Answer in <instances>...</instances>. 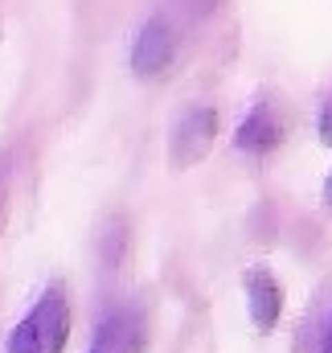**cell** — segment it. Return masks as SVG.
<instances>
[{
  "instance_id": "cell-5",
  "label": "cell",
  "mask_w": 332,
  "mask_h": 353,
  "mask_svg": "<svg viewBox=\"0 0 332 353\" xmlns=\"http://www.w3.org/2000/svg\"><path fill=\"white\" fill-rule=\"evenodd\" d=\"M287 136V119L275 103H254L247 111V119L234 132V148L247 157H271Z\"/></svg>"
},
{
  "instance_id": "cell-2",
  "label": "cell",
  "mask_w": 332,
  "mask_h": 353,
  "mask_svg": "<svg viewBox=\"0 0 332 353\" xmlns=\"http://www.w3.org/2000/svg\"><path fill=\"white\" fill-rule=\"evenodd\" d=\"M180 50H185L180 21L172 12H152L140 25V33L132 37V70L140 79H160V74H168L176 66Z\"/></svg>"
},
{
  "instance_id": "cell-1",
  "label": "cell",
  "mask_w": 332,
  "mask_h": 353,
  "mask_svg": "<svg viewBox=\"0 0 332 353\" xmlns=\"http://www.w3.org/2000/svg\"><path fill=\"white\" fill-rule=\"evenodd\" d=\"M70 337V296L62 283H45L33 308L8 333L4 353H66Z\"/></svg>"
},
{
  "instance_id": "cell-9",
  "label": "cell",
  "mask_w": 332,
  "mask_h": 353,
  "mask_svg": "<svg viewBox=\"0 0 332 353\" xmlns=\"http://www.w3.org/2000/svg\"><path fill=\"white\" fill-rule=\"evenodd\" d=\"M320 201H324V210L332 214V173L324 176V189H320Z\"/></svg>"
},
{
  "instance_id": "cell-7",
  "label": "cell",
  "mask_w": 332,
  "mask_h": 353,
  "mask_svg": "<svg viewBox=\"0 0 332 353\" xmlns=\"http://www.w3.org/2000/svg\"><path fill=\"white\" fill-rule=\"evenodd\" d=\"M316 132H320V144L332 148V90L324 94V103H320V111H316Z\"/></svg>"
},
{
  "instance_id": "cell-8",
  "label": "cell",
  "mask_w": 332,
  "mask_h": 353,
  "mask_svg": "<svg viewBox=\"0 0 332 353\" xmlns=\"http://www.w3.org/2000/svg\"><path fill=\"white\" fill-rule=\"evenodd\" d=\"M316 353H332V312H329V321H324V333H320V350Z\"/></svg>"
},
{
  "instance_id": "cell-6",
  "label": "cell",
  "mask_w": 332,
  "mask_h": 353,
  "mask_svg": "<svg viewBox=\"0 0 332 353\" xmlns=\"http://www.w3.org/2000/svg\"><path fill=\"white\" fill-rule=\"evenodd\" d=\"M242 288H247V312H250V325L258 333H271L283 316V288L279 279L267 271V267H250L242 275Z\"/></svg>"
},
{
  "instance_id": "cell-3",
  "label": "cell",
  "mask_w": 332,
  "mask_h": 353,
  "mask_svg": "<svg viewBox=\"0 0 332 353\" xmlns=\"http://www.w3.org/2000/svg\"><path fill=\"white\" fill-rule=\"evenodd\" d=\"M218 140V111L214 107H189L176 128H172V140H168V152H172V169H193L209 157Z\"/></svg>"
},
{
  "instance_id": "cell-4",
  "label": "cell",
  "mask_w": 332,
  "mask_h": 353,
  "mask_svg": "<svg viewBox=\"0 0 332 353\" xmlns=\"http://www.w3.org/2000/svg\"><path fill=\"white\" fill-rule=\"evenodd\" d=\"M144 350H148V316H144V308L140 304H119L98 321L86 353H144Z\"/></svg>"
},
{
  "instance_id": "cell-10",
  "label": "cell",
  "mask_w": 332,
  "mask_h": 353,
  "mask_svg": "<svg viewBox=\"0 0 332 353\" xmlns=\"http://www.w3.org/2000/svg\"><path fill=\"white\" fill-rule=\"evenodd\" d=\"M0 214H4V185H0Z\"/></svg>"
}]
</instances>
